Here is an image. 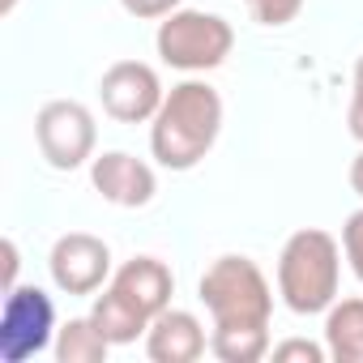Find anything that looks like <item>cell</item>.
<instances>
[{"instance_id":"6da1fadb","label":"cell","mask_w":363,"mask_h":363,"mask_svg":"<svg viewBox=\"0 0 363 363\" xmlns=\"http://www.w3.org/2000/svg\"><path fill=\"white\" fill-rule=\"evenodd\" d=\"M223 133V99L206 82H179L167 90L150 120V150L167 171H193Z\"/></svg>"},{"instance_id":"7a4b0ae2","label":"cell","mask_w":363,"mask_h":363,"mask_svg":"<svg viewBox=\"0 0 363 363\" xmlns=\"http://www.w3.org/2000/svg\"><path fill=\"white\" fill-rule=\"evenodd\" d=\"M337 278H342V248L329 231L303 227L282 244L278 295L295 316L329 312L333 299H337Z\"/></svg>"},{"instance_id":"3957f363","label":"cell","mask_w":363,"mask_h":363,"mask_svg":"<svg viewBox=\"0 0 363 363\" xmlns=\"http://www.w3.org/2000/svg\"><path fill=\"white\" fill-rule=\"evenodd\" d=\"M197 291L214 325H269L274 316V291L257 269V261L248 257H218L201 274Z\"/></svg>"},{"instance_id":"277c9868","label":"cell","mask_w":363,"mask_h":363,"mask_svg":"<svg viewBox=\"0 0 363 363\" xmlns=\"http://www.w3.org/2000/svg\"><path fill=\"white\" fill-rule=\"evenodd\" d=\"M154 48L162 56V65L179 69V73H210L218 69L231 48H235V30L227 18L218 13H201V9H175L158 22Z\"/></svg>"},{"instance_id":"5b68a950","label":"cell","mask_w":363,"mask_h":363,"mask_svg":"<svg viewBox=\"0 0 363 363\" xmlns=\"http://www.w3.org/2000/svg\"><path fill=\"white\" fill-rule=\"evenodd\" d=\"M56 333V303L39 286H9L0 308V359L26 363L52 346Z\"/></svg>"},{"instance_id":"8992f818","label":"cell","mask_w":363,"mask_h":363,"mask_svg":"<svg viewBox=\"0 0 363 363\" xmlns=\"http://www.w3.org/2000/svg\"><path fill=\"white\" fill-rule=\"evenodd\" d=\"M35 137H39L43 158H48L56 171H77L82 162L94 158L99 128H94L90 107H82V103H73V99H56V103L39 107V116H35Z\"/></svg>"},{"instance_id":"52a82bcc","label":"cell","mask_w":363,"mask_h":363,"mask_svg":"<svg viewBox=\"0 0 363 363\" xmlns=\"http://www.w3.org/2000/svg\"><path fill=\"white\" fill-rule=\"evenodd\" d=\"M99 99H103V111L120 124H145L154 120V111L162 107L167 90L158 82V73L141 60H116L103 82H99Z\"/></svg>"},{"instance_id":"ba28073f","label":"cell","mask_w":363,"mask_h":363,"mask_svg":"<svg viewBox=\"0 0 363 363\" xmlns=\"http://www.w3.org/2000/svg\"><path fill=\"white\" fill-rule=\"evenodd\" d=\"M48 269H52V282L65 295H94L111 274V248L99 235L69 231V235H60L52 244Z\"/></svg>"},{"instance_id":"9c48e42d","label":"cell","mask_w":363,"mask_h":363,"mask_svg":"<svg viewBox=\"0 0 363 363\" xmlns=\"http://www.w3.org/2000/svg\"><path fill=\"white\" fill-rule=\"evenodd\" d=\"M90 179H94V193L120 210H141L154 201L158 193V179L150 171V162L124 154V150H111V154H99L90 162Z\"/></svg>"},{"instance_id":"30bf717a","label":"cell","mask_w":363,"mask_h":363,"mask_svg":"<svg viewBox=\"0 0 363 363\" xmlns=\"http://www.w3.org/2000/svg\"><path fill=\"white\" fill-rule=\"evenodd\" d=\"M145 354L154 363H197L206 354V325L184 308H167L145 329Z\"/></svg>"},{"instance_id":"8fae6325","label":"cell","mask_w":363,"mask_h":363,"mask_svg":"<svg viewBox=\"0 0 363 363\" xmlns=\"http://www.w3.org/2000/svg\"><path fill=\"white\" fill-rule=\"evenodd\" d=\"M111 286H116L120 295H128V299H133V303L154 320L158 312H167V308H171L175 278H171V269H167L158 257H133V261H124V265L116 269Z\"/></svg>"},{"instance_id":"7c38bea8","label":"cell","mask_w":363,"mask_h":363,"mask_svg":"<svg viewBox=\"0 0 363 363\" xmlns=\"http://www.w3.org/2000/svg\"><path fill=\"white\" fill-rule=\"evenodd\" d=\"M90 320L103 329V337H107L111 346H128V342H137V337L150 329V316H145L128 295H120L116 286H107V291L94 299Z\"/></svg>"},{"instance_id":"4fadbf2b","label":"cell","mask_w":363,"mask_h":363,"mask_svg":"<svg viewBox=\"0 0 363 363\" xmlns=\"http://www.w3.org/2000/svg\"><path fill=\"white\" fill-rule=\"evenodd\" d=\"M325 346L333 363H363V299H333L325 312Z\"/></svg>"},{"instance_id":"5bb4252c","label":"cell","mask_w":363,"mask_h":363,"mask_svg":"<svg viewBox=\"0 0 363 363\" xmlns=\"http://www.w3.org/2000/svg\"><path fill=\"white\" fill-rule=\"evenodd\" d=\"M210 350L223 363H257L274 350L269 346V325H214Z\"/></svg>"},{"instance_id":"9a60e30c","label":"cell","mask_w":363,"mask_h":363,"mask_svg":"<svg viewBox=\"0 0 363 363\" xmlns=\"http://www.w3.org/2000/svg\"><path fill=\"white\" fill-rule=\"evenodd\" d=\"M52 350H56L60 363H103L107 350H111V342L103 337V329L90 316H77V320H65L56 329Z\"/></svg>"},{"instance_id":"2e32d148","label":"cell","mask_w":363,"mask_h":363,"mask_svg":"<svg viewBox=\"0 0 363 363\" xmlns=\"http://www.w3.org/2000/svg\"><path fill=\"white\" fill-rule=\"evenodd\" d=\"M244 5H248V13H252L261 26H286V22L299 18L303 0H244Z\"/></svg>"},{"instance_id":"e0dca14e","label":"cell","mask_w":363,"mask_h":363,"mask_svg":"<svg viewBox=\"0 0 363 363\" xmlns=\"http://www.w3.org/2000/svg\"><path fill=\"white\" fill-rule=\"evenodd\" d=\"M278 363H325L329 359V346H316V342H308V337H286V342H278L274 350H269Z\"/></svg>"},{"instance_id":"ac0fdd59","label":"cell","mask_w":363,"mask_h":363,"mask_svg":"<svg viewBox=\"0 0 363 363\" xmlns=\"http://www.w3.org/2000/svg\"><path fill=\"white\" fill-rule=\"evenodd\" d=\"M342 252H346L354 278L363 282V210H354V214L346 218V227H342Z\"/></svg>"},{"instance_id":"d6986e66","label":"cell","mask_w":363,"mask_h":363,"mask_svg":"<svg viewBox=\"0 0 363 363\" xmlns=\"http://www.w3.org/2000/svg\"><path fill=\"white\" fill-rule=\"evenodd\" d=\"M120 5H124V13H133V18H141V22H154V18L175 13L179 0H120Z\"/></svg>"},{"instance_id":"ffe728a7","label":"cell","mask_w":363,"mask_h":363,"mask_svg":"<svg viewBox=\"0 0 363 363\" xmlns=\"http://www.w3.org/2000/svg\"><path fill=\"white\" fill-rule=\"evenodd\" d=\"M346 124H350V137L363 145V56H359V65H354V94H350Z\"/></svg>"},{"instance_id":"44dd1931","label":"cell","mask_w":363,"mask_h":363,"mask_svg":"<svg viewBox=\"0 0 363 363\" xmlns=\"http://www.w3.org/2000/svg\"><path fill=\"white\" fill-rule=\"evenodd\" d=\"M0 252H5V291H9V286H18V244L5 240V244H0Z\"/></svg>"},{"instance_id":"7402d4cb","label":"cell","mask_w":363,"mask_h":363,"mask_svg":"<svg viewBox=\"0 0 363 363\" xmlns=\"http://www.w3.org/2000/svg\"><path fill=\"white\" fill-rule=\"evenodd\" d=\"M350 189L363 197V150L354 154V162H350Z\"/></svg>"},{"instance_id":"603a6c76","label":"cell","mask_w":363,"mask_h":363,"mask_svg":"<svg viewBox=\"0 0 363 363\" xmlns=\"http://www.w3.org/2000/svg\"><path fill=\"white\" fill-rule=\"evenodd\" d=\"M13 5H18V0H0V18H9V13H13Z\"/></svg>"}]
</instances>
